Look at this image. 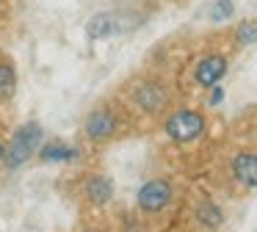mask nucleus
Wrapping results in <instances>:
<instances>
[{
	"instance_id": "nucleus-6",
	"label": "nucleus",
	"mask_w": 257,
	"mask_h": 232,
	"mask_svg": "<svg viewBox=\"0 0 257 232\" xmlns=\"http://www.w3.org/2000/svg\"><path fill=\"white\" fill-rule=\"evenodd\" d=\"M232 171H235L240 185L257 188V155H251V152L238 155V158L232 160Z\"/></svg>"
},
{
	"instance_id": "nucleus-8",
	"label": "nucleus",
	"mask_w": 257,
	"mask_h": 232,
	"mask_svg": "<svg viewBox=\"0 0 257 232\" xmlns=\"http://www.w3.org/2000/svg\"><path fill=\"white\" fill-rule=\"evenodd\" d=\"M86 33H89L91 39H108V36H113V33H119V22L113 14H97L86 22Z\"/></svg>"
},
{
	"instance_id": "nucleus-14",
	"label": "nucleus",
	"mask_w": 257,
	"mask_h": 232,
	"mask_svg": "<svg viewBox=\"0 0 257 232\" xmlns=\"http://www.w3.org/2000/svg\"><path fill=\"white\" fill-rule=\"evenodd\" d=\"M232 11H235L232 0H216V3L210 6V20H213V22L229 20V17H232Z\"/></svg>"
},
{
	"instance_id": "nucleus-13",
	"label": "nucleus",
	"mask_w": 257,
	"mask_h": 232,
	"mask_svg": "<svg viewBox=\"0 0 257 232\" xmlns=\"http://www.w3.org/2000/svg\"><path fill=\"white\" fill-rule=\"evenodd\" d=\"M235 36H238L240 44H251L257 42V20H246L238 25V31H235Z\"/></svg>"
},
{
	"instance_id": "nucleus-7",
	"label": "nucleus",
	"mask_w": 257,
	"mask_h": 232,
	"mask_svg": "<svg viewBox=\"0 0 257 232\" xmlns=\"http://www.w3.org/2000/svg\"><path fill=\"white\" fill-rule=\"evenodd\" d=\"M136 99H139V105H141L144 110L158 113V110L166 105V91H163L161 86H155V83H144V86L136 91Z\"/></svg>"
},
{
	"instance_id": "nucleus-4",
	"label": "nucleus",
	"mask_w": 257,
	"mask_h": 232,
	"mask_svg": "<svg viewBox=\"0 0 257 232\" xmlns=\"http://www.w3.org/2000/svg\"><path fill=\"white\" fill-rule=\"evenodd\" d=\"M224 72H227V58L224 55H218V53L205 55L199 61V66H196V83L199 86H216L224 77Z\"/></svg>"
},
{
	"instance_id": "nucleus-10",
	"label": "nucleus",
	"mask_w": 257,
	"mask_h": 232,
	"mask_svg": "<svg viewBox=\"0 0 257 232\" xmlns=\"http://www.w3.org/2000/svg\"><path fill=\"white\" fill-rule=\"evenodd\" d=\"M17 88V72L12 61H0V99H9Z\"/></svg>"
},
{
	"instance_id": "nucleus-9",
	"label": "nucleus",
	"mask_w": 257,
	"mask_h": 232,
	"mask_svg": "<svg viewBox=\"0 0 257 232\" xmlns=\"http://www.w3.org/2000/svg\"><path fill=\"white\" fill-rule=\"evenodd\" d=\"M86 193L94 204H105L111 199V180L108 177H91L89 185H86Z\"/></svg>"
},
{
	"instance_id": "nucleus-5",
	"label": "nucleus",
	"mask_w": 257,
	"mask_h": 232,
	"mask_svg": "<svg viewBox=\"0 0 257 232\" xmlns=\"http://www.w3.org/2000/svg\"><path fill=\"white\" fill-rule=\"evenodd\" d=\"M113 130H116V116L111 113V110H94V113L86 119V133H89L94 141H105V138L113 136Z\"/></svg>"
},
{
	"instance_id": "nucleus-11",
	"label": "nucleus",
	"mask_w": 257,
	"mask_h": 232,
	"mask_svg": "<svg viewBox=\"0 0 257 232\" xmlns=\"http://www.w3.org/2000/svg\"><path fill=\"white\" fill-rule=\"evenodd\" d=\"M75 149H69L67 144H61V141H53V144H47L45 149H42V160L45 163H53V160H72L75 158Z\"/></svg>"
},
{
	"instance_id": "nucleus-3",
	"label": "nucleus",
	"mask_w": 257,
	"mask_h": 232,
	"mask_svg": "<svg viewBox=\"0 0 257 232\" xmlns=\"http://www.w3.org/2000/svg\"><path fill=\"white\" fill-rule=\"evenodd\" d=\"M169 199H172V185L166 180H150L139 191V207L147 213H158L169 204Z\"/></svg>"
},
{
	"instance_id": "nucleus-16",
	"label": "nucleus",
	"mask_w": 257,
	"mask_h": 232,
	"mask_svg": "<svg viewBox=\"0 0 257 232\" xmlns=\"http://www.w3.org/2000/svg\"><path fill=\"white\" fill-rule=\"evenodd\" d=\"M3 155H6V149H3V141H0V160H3Z\"/></svg>"
},
{
	"instance_id": "nucleus-15",
	"label": "nucleus",
	"mask_w": 257,
	"mask_h": 232,
	"mask_svg": "<svg viewBox=\"0 0 257 232\" xmlns=\"http://www.w3.org/2000/svg\"><path fill=\"white\" fill-rule=\"evenodd\" d=\"M224 99V91L221 88H213V94H210V105H218Z\"/></svg>"
},
{
	"instance_id": "nucleus-2",
	"label": "nucleus",
	"mask_w": 257,
	"mask_h": 232,
	"mask_svg": "<svg viewBox=\"0 0 257 232\" xmlns=\"http://www.w3.org/2000/svg\"><path fill=\"white\" fill-rule=\"evenodd\" d=\"M202 130H205V119H202V113H196V110H177V113H172L166 122V133L180 144L194 141L196 136H202Z\"/></svg>"
},
{
	"instance_id": "nucleus-12",
	"label": "nucleus",
	"mask_w": 257,
	"mask_h": 232,
	"mask_svg": "<svg viewBox=\"0 0 257 232\" xmlns=\"http://www.w3.org/2000/svg\"><path fill=\"white\" fill-rule=\"evenodd\" d=\"M196 215H199V221H202L205 226H210V229H216V226L224 221L221 210H218L216 204H199V210H196Z\"/></svg>"
},
{
	"instance_id": "nucleus-1",
	"label": "nucleus",
	"mask_w": 257,
	"mask_h": 232,
	"mask_svg": "<svg viewBox=\"0 0 257 232\" xmlns=\"http://www.w3.org/2000/svg\"><path fill=\"white\" fill-rule=\"evenodd\" d=\"M39 144H42V127L36 125V122H28L25 127H20V130L14 133V138H12V144H9L6 155H3L6 166H9V169L23 166L25 160L39 149Z\"/></svg>"
}]
</instances>
